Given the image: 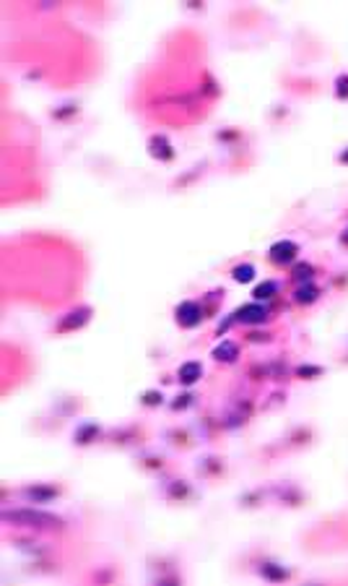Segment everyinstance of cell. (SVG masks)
I'll return each mask as SVG.
<instances>
[{
    "label": "cell",
    "mask_w": 348,
    "mask_h": 586,
    "mask_svg": "<svg viewBox=\"0 0 348 586\" xmlns=\"http://www.w3.org/2000/svg\"><path fill=\"white\" fill-rule=\"evenodd\" d=\"M5 521H18V524H29V526H55L58 518L39 514V511H3Z\"/></svg>",
    "instance_id": "cell-1"
},
{
    "label": "cell",
    "mask_w": 348,
    "mask_h": 586,
    "mask_svg": "<svg viewBox=\"0 0 348 586\" xmlns=\"http://www.w3.org/2000/svg\"><path fill=\"white\" fill-rule=\"evenodd\" d=\"M200 308L195 305V302H182V305L177 308V320H179V326H185V328H190V326H198L200 323Z\"/></svg>",
    "instance_id": "cell-2"
},
{
    "label": "cell",
    "mask_w": 348,
    "mask_h": 586,
    "mask_svg": "<svg viewBox=\"0 0 348 586\" xmlns=\"http://www.w3.org/2000/svg\"><path fill=\"white\" fill-rule=\"evenodd\" d=\"M296 242H291V240H278L276 245L270 248V258L276 261V263H289V261H294V255H296Z\"/></svg>",
    "instance_id": "cell-3"
},
{
    "label": "cell",
    "mask_w": 348,
    "mask_h": 586,
    "mask_svg": "<svg viewBox=\"0 0 348 586\" xmlns=\"http://www.w3.org/2000/svg\"><path fill=\"white\" fill-rule=\"evenodd\" d=\"M268 318V310H265L260 302H255V305H244L236 310V320H242V323H262V320Z\"/></svg>",
    "instance_id": "cell-4"
},
{
    "label": "cell",
    "mask_w": 348,
    "mask_h": 586,
    "mask_svg": "<svg viewBox=\"0 0 348 586\" xmlns=\"http://www.w3.org/2000/svg\"><path fill=\"white\" fill-rule=\"evenodd\" d=\"M236 352H239V349H236L234 342H221V344L213 349V357H216V360H221V362H234V360H236Z\"/></svg>",
    "instance_id": "cell-5"
},
{
    "label": "cell",
    "mask_w": 348,
    "mask_h": 586,
    "mask_svg": "<svg viewBox=\"0 0 348 586\" xmlns=\"http://www.w3.org/2000/svg\"><path fill=\"white\" fill-rule=\"evenodd\" d=\"M200 373H203V368H200V362H185L179 368V380L182 383H195L200 378Z\"/></svg>",
    "instance_id": "cell-6"
},
{
    "label": "cell",
    "mask_w": 348,
    "mask_h": 586,
    "mask_svg": "<svg viewBox=\"0 0 348 586\" xmlns=\"http://www.w3.org/2000/svg\"><path fill=\"white\" fill-rule=\"evenodd\" d=\"M276 281H262V284H258V287H255V292H252V295H255V300H258V302H265V300H270L273 295H276Z\"/></svg>",
    "instance_id": "cell-7"
},
{
    "label": "cell",
    "mask_w": 348,
    "mask_h": 586,
    "mask_svg": "<svg viewBox=\"0 0 348 586\" xmlns=\"http://www.w3.org/2000/svg\"><path fill=\"white\" fill-rule=\"evenodd\" d=\"M151 146H153V149H151V154H153V157H161V159H169V157H172V151H169V143L164 141L161 136H156V138L151 141Z\"/></svg>",
    "instance_id": "cell-8"
},
{
    "label": "cell",
    "mask_w": 348,
    "mask_h": 586,
    "mask_svg": "<svg viewBox=\"0 0 348 586\" xmlns=\"http://www.w3.org/2000/svg\"><path fill=\"white\" fill-rule=\"evenodd\" d=\"M255 279V269L252 266H236L234 269V281H239V284H247V281Z\"/></svg>",
    "instance_id": "cell-9"
},
{
    "label": "cell",
    "mask_w": 348,
    "mask_h": 586,
    "mask_svg": "<svg viewBox=\"0 0 348 586\" xmlns=\"http://www.w3.org/2000/svg\"><path fill=\"white\" fill-rule=\"evenodd\" d=\"M317 300V289L315 287H299V292H296V302H315Z\"/></svg>",
    "instance_id": "cell-10"
},
{
    "label": "cell",
    "mask_w": 348,
    "mask_h": 586,
    "mask_svg": "<svg viewBox=\"0 0 348 586\" xmlns=\"http://www.w3.org/2000/svg\"><path fill=\"white\" fill-rule=\"evenodd\" d=\"M26 495H29V498H39V500H52V498H55V490H47V487H31V490H26Z\"/></svg>",
    "instance_id": "cell-11"
},
{
    "label": "cell",
    "mask_w": 348,
    "mask_h": 586,
    "mask_svg": "<svg viewBox=\"0 0 348 586\" xmlns=\"http://www.w3.org/2000/svg\"><path fill=\"white\" fill-rule=\"evenodd\" d=\"M309 276H312V266H309V263H299V266L294 269V279L296 281H307Z\"/></svg>",
    "instance_id": "cell-12"
},
{
    "label": "cell",
    "mask_w": 348,
    "mask_h": 586,
    "mask_svg": "<svg viewBox=\"0 0 348 586\" xmlns=\"http://www.w3.org/2000/svg\"><path fill=\"white\" fill-rule=\"evenodd\" d=\"M262 576L265 579H286V571H281V568H276V565H265L262 568Z\"/></svg>",
    "instance_id": "cell-13"
},
{
    "label": "cell",
    "mask_w": 348,
    "mask_h": 586,
    "mask_svg": "<svg viewBox=\"0 0 348 586\" xmlns=\"http://www.w3.org/2000/svg\"><path fill=\"white\" fill-rule=\"evenodd\" d=\"M299 373L301 375H312V373H319V370L317 368H299Z\"/></svg>",
    "instance_id": "cell-14"
},
{
    "label": "cell",
    "mask_w": 348,
    "mask_h": 586,
    "mask_svg": "<svg viewBox=\"0 0 348 586\" xmlns=\"http://www.w3.org/2000/svg\"><path fill=\"white\" fill-rule=\"evenodd\" d=\"M343 162H348V151H346V154H343Z\"/></svg>",
    "instance_id": "cell-15"
},
{
    "label": "cell",
    "mask_w": 348,
    "mask_h": 586,
    "mask_svg": "<svg viewBox=\"0 0 348 586\" xmlns=\"http://www.w3.org/2000/svg\"><path fill=\"white\" fill-rule=\"evenodd\" d=\"M343 242H348V235H343Z\"/></svg>",
    "instance_id": "cell-16"
}]
</instances>
